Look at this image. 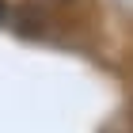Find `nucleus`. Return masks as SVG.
<instances>
[{"instance_id":"nucleus-1","label":"nucleus","mask_w":133,"mask_h":133,"mask_svg":"<svg viewBox=\"0 0 133 133\" xmlns=\"http://www.w3.org/2000/svg\"><path fill=\"white\" fill-rule=\"evenodd\" d=\"M118 4H122V8H129V11H133V0H118Z\"/></svg>"},{"instance_id":"nucleus-2","label":"nucleus","mask_w":133,"mask_h":133,"mask_svg":"<svg viewBox=\"0 0 133 133\" xmlns=\"http://www.w3.org/2000/svg\"><path fill=\"white\" fill-rule=\"evenodd\" d=\"M0 19H4V0H0Z\"/></svg>"}]
</instances>
